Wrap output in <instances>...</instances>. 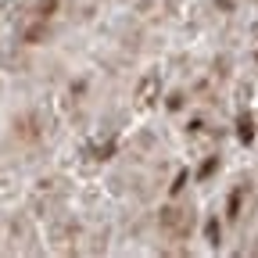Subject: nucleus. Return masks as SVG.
<instances>
[{
    "mask_svg": "<svg viewBox=\"0 0 258 258\" xmlns=\"http://www.w3.org/2000/svg\"><path fill=\"white\" fill-rule=\"evenodd\" d=\"M161 226H165L169 233L183 237V233L190 230V212H186V208H165V215H161Z\"/></svg>",
    "mask_w": 258,
    "mask_h": 258,
    "instance_id": "1",
    "label": "nucleus"
}]
</instances>
